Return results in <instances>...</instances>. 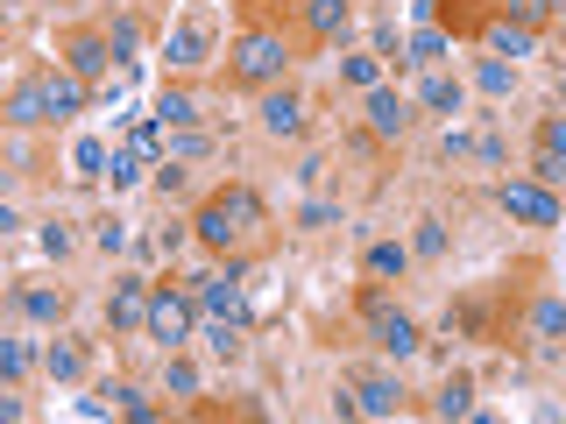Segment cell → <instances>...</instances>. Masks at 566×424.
<instances>
[{
	"label": "cell",
	"instance_id": "cell-26",
	"mask_svg": "<svg viewBox=\"0 0 566 424\" xmlns=\"http://www.w3.org/2000/svg\"><path fill=\"white\" fill-rule=\"evenodd\" d=\"M447 50H453V35H447V29H439V22H418V35H411V71H418V64L432 71L439 57H447Z\"/></svg>",
	"mask_w": 566,
	"mask_h": 424
},
{
	"label": "cell",
	"instance_id": "cell-36",
	"mask_svg": "<svg viewBox=\"0 0 566 424\" xmlns=\"http://www.w3.org/2000/svg\"><path fill=\"white\" fill-rule=\"evenodd\" d=\"M439 156H447V163H468V156H474V135L460 128V120H447V135H439Z\"/></svg>",
	"mask_w": 566,
	"mask_h": 424
},
{
	"label": "cell",
	"instance_id": "cell-21",
	"mask_svg": "<svg viewBox=\"0 0 566 424\" xmlns=\"http://www.w3.org/2000/svg\"><path fill=\"white\" fill-rule=\"evenodd\" d=\"M432 417H474V375H447V389L432 396Z\"/></svg>",
	"mask_w": 566,
	"mask_h": 424
},
{
	"label": "cell",
	"instance_id": "cell-32",
	"mask_svg": "<svg viewBox=\"0 0 566 424\" xmlns=\"http://www.w3.org/2000/svg\"><path fill=\"white\" fill-rule=\"evenodd\" d=\"M106 43H114V57H128V64H135V50H142V22H135V14H120V22L106 29Z\"/></svg>",
	"mask_w": 566,
	"mask_h": 424
},
{
	"label": "cell",
	"instance_id": "cell-5",
	"mask_svg": "<svg viewBox=\"0 0 566 424\" xmlns=\"http://www.w3.org/2000/svg\"><path fill=\"white\" fill-rule=\"evenodd\" d=\"M191 326H199V297H191V283H185V290L156 283V297H149V340H164V353H177V347L191 340Z\"/></svg>",
	"mask_w": 566,
	"mask_h": 424
},
{
	"label": "cell",
	"instance_id": "cell-7",
	"mask_svg": "<svg viewBox=\"0 0 566 424\" xmlns=\"http://www.w3.org/2000/svg\"><path fill=\"white\" fill-rule=\"evenodd\" d=\"M361 318L376 326V347L389 353V361H411V353L424 347V332H418V318H403V311H389L382 305V290H368L361 297Z\"/></svg>",
	"mask_w": 566,
	"mask_h": 424
},
{
	"label": "cell",
	"instance_id": "cell-2",
	"mask_svg": "<svg viewBox=\"0 0 566 424\" xmlns=\"http://www.w3.org/2000/svg\"><path fill=\"white\" fill-rule=\"evenodd\" d=\"M283 64H291L283 35L276 29H248L234 43V57H227V78L248 85V93H270V85H283Z\"/></svg>",
	"mask_w": 566,
	"mask_h": 424
},
{
	"label": "cell",
	"instance_id": "cell-4",
	"mask_svg": "<svg viewBox=\"0 0 566 424\" xmlns=\"http://www.w3.org/2000/svg\"><path fill=\"white\" fill-rule=\"evenodd\" d=\"M191 297H199L206 318H227V326H255V311H248V290H241V262H227V269L212 276H191Z\"/></svg>",
	"mask_w": 566,
	"mask_h": 424
},
{
	"label": "cell",
	"instance_id": "cell-35",
	"mask_svg": "<svg viewBox=\"0 0 566 424\" xmlns=\"http://www.w3.org/2000/svg\"><path fill=\"white\" fill-rule=\"evenodd\" d=\"M495 14H510V22H531V29H538L545 14H553V0H495Z\"/></svg>",
	"mask_w": 566,
	"mask_h": 424
},
{
	"label": "cell",
	"instance_id": "cell-14",
	"mask_svg": "<svg viewBox=\"0 0 566 424\" xmlns=\"http://www.w3.org/2000/svg\"><path fill=\"white\" fill-rule=\"evenodd\" d=\"M403 269H411V247H403V241H368L361 247V276L368 283H397Z\"/></svg>",
	"mask_w": 566,
	"mask_h": 424
},
{
	"label": "cell",
	"instance_id": "cell-1",
	"mask_svg": "<svg viewBox=\"0 0 566 424\" xmlns=\"http://www.w3.org/2000/svg\"><path fill=\"white\" fill-rule=\"evenodd\" d=\"M262 226V199L248 184H227L212 191V199L191 212V241L206 247V255H234V247H248V234Z\"/></svg>",
	"mask_w": 566,
	"mask_h": 424
},
{
	"label": "cell",
	"instance_id": "cell-38",
	"mask_svg": "<svg viewBox=\"0 0 566 424\" xmlns=\"http://www.w3.org/2000/svg\"><path fill=\"white\" fill-rule=\"evenodd\" d=\"M71 247H78V241H71V226H64V220H50V226H43V255H50V262H64Z\"/></svg>",
	"mask_w": 566,
	"mask_h": 424
},
{
	"label": "cell",
	"instance_id": "cell-9",
	"mask_svg": "<svg viewBox=\"0 0 566 424\" xmlns=\"http://www.w3.org/2000/svg\"><path fill=\"white\" fill-rule=\"evenodd\" d=\"M106 64H114V43H106V29H71V35H64V71H78L85 85H99Z\"/></svg>",
	"mask_w": 566,
	"mask_h": 424
},
{
	"label": "cell",
	"instance_id": "cell-20",
	"mask_svg": "<svg viewBox=\"0 0 566 424\" xmlns=\"http://www.w3.org/2000/svg\"><path fill=\"white\" fill-rule=\"evenodd\" d=\"M206 50H212V35H206V22H177L170 29V64H206Z\"/></svg>",
	"mask_w": 566,
	"mask_h": 424
},
{
	"label": "cell",
	"instance_id": "cell-11",
	"mask_svg": "<svg viewBox=\"0 0 566 424\" xmlns=\"http://www.w3.org/2000/svg\"><path fill=\"white\" fill-rule=\"evenodd\" d=\"M262 135L305 141V99H297L291 85H270V93H262Z\"/></svg>",
	"mask_w": 566,
	"mask_h": 424
},
{
	"label": "cell",
	"instance_id": "cell-12",
	"mask_svg": "<svg viewBox=\"0 0 566 424\" xmlns=\"http://www.w3.org/2000/svg\"><path fill=\"white\" fill-rule=\"evenodd\" d=\"M35 78H43L50 120H71V114H85V106H93V85H85L78 71H35Z\"/></svg>",
	"mask_w": 566,
	"mask_h": 424
},
{
	"label": "cell",
	"instance_id": "cell-25",
	"mask_svg": "<svg viewBox=\"0 0 566 424\" xmlns=\"http://www.w3.org/2000/svg\"><path fill=\"white\" fill-rule=\"evenodd\" d=\"M43 368H50V382H78V375H85V347H78V340H50Z\"/></svg>",
	"mask_w": 566,
	"mask_h": 424
},
{
	"label": "cell",
	"instance_id": "cell-15",
	"mask_svg": "<svg viewBox=\"0 0 566 424\" xmlns=\"http://www.w3.org/2000/svg\"><path fill=\"white\" fill-rule=\"evenodd\" d=\"M297 14H305V35H318V43H340L347 22H354V8H347V0H305Z\"/></svg>",
	"mask_w": 566,
	"mask_h": 424
},
{
	"label": "cell",
	"instance_id": "cell-37",
	"mask_svg": "<svg viewBox=\"0 0 566 424\" xmlns=\"http://www.w3.org/2000/svg\"><path fill=\"white\" fill-rule=\"evenodd\" d=\"M170 396H199V368L185 361V347L170 353Z\"/></svg>",
	"mask_w": 566,
	"mask_h": 424
},
{
	"label": "cell",
	"instance_id": "cell-6",
	"mask_svg": "<svg viewBox=\"0 0 566 424\" xmlns=\"http://www.w3.org/2000/svg\"><path fill=\"white\" fill-rule=\"evenodd\" d=\"M149 297L156 283L142 269H114V290H106V326L114 332H149Z\"/></svg>",
	"mask_w": 566,
	"mask_h": 424
},
{
	"label": "cell",
	"instance_id": "cell-10",
	"mask_svg": "<svg viewBox=\"0 0 566 424\" xmlns=\"http://www.w3.org/2000/svg\"><path fill=\"white\" fill-rule=\"evenodd\" d=\"M347 389H354V403H361V417H397L403 411V382L389 375V368H361Z\"/></svg>",
	"mask_w": 566,
	"mask_h": 424
},
{
	"label": "cell",
	"instance_id": "cell-41",
	"mask_svg": "<svg viewBox=\"0 0 566 424\" xmlns=\"http://www.w3.org/2000/svg\"><path fill=\"white\" fill-rule=\"evenodd\" d=\"M297 226H305V234H318V226H340V205H305V212H297Z\"/></svg>",
	"mask_w": 566,
	"mask_h": 424
},
{
	"label": "cell",
	"instance_id": "cell-31",
	"mask_svg": "<svg viewBox=\"0 0 566 424\" xmlns=\"http://www.w3.org/2000/svg\"><path fill=\"white\" fill-rule=\"evenodd\" d=\"M170 156L177 163H199V156H212V141L199 128H170Z\"/></svg>",
	"mask_w": 566,
	"mask_h": 424
},
{
	"label": "cell",
	"instance_id": "cell-28",
	"mask_svg": "<svg viewBox=\"0 0 566 424\" xmlns=\"http://www.w3.org/2000/svg\"><path fill=\"white\" fill-rule=\"evenodd\" d=\"M106 163H114V149H106V141H93V135L71 149V170H78V177H106Z\"/></svg>",
	"mask_w": 566,
	"mask_h": 424
},
{
	"label": "cell",
	"instance_id": "cell-43",
	"mask_svg": "<svg viewBox=\"0 0 566 424\" xmlns=\"http://www.w3.org/2000/svg\"><path fill=\"white\" fill-rule=\"evenodd\" d=\"M333 417H340V424H354V417H361V403H354V389H340V396H333Z\"/></svg>",
	"mask_w": 566,
	"mask_h": 424
},
{
	"label": "cell",
	"instance_id": "cell-44",
	"mask_svg": "<svg viewBox=\"0 0 566 424\" xmlns=\"http://www.w3.org/2000/svg\"><path fill=\"white\" fill-rule=\"evenodd\" d=\"M559 106H566V71H559Z\"/></svg>",
	"mask_w": 566,
	"mask_h": 424
},
{
	"label": "cell",
	"instance_id": "cell-22",
	"mask_svg": "<svg viewBox=\"0 0 566 424\" xmlns=\"http://www.w3.org/2000/svg\"><path fill=\"white\" fill-rule=\"evenodd\" d=\"M474 93H482V99H510V93H517V71H510L503 57H474Z\"/></svg>",
	"mask_w": 566,
	"mask_h": 424
},
{
	"label": "cell",
	"instance_id": "cell-23",
	"mask_svg": "<svg viewBox=\"0 0 566 424\" xmlns=\"http://www.w3.org/2000/svg\"><path fill=\"white\" fill-rule=\"evenodd\" d=\"M524 332H531V340H559V332H566V305H559V297H531Z\"/></svg>",
	"mask_w": 566,
	"mask_h": 424
},
{
	"label": "cell",
	"instance_id": "cell-8",
	"mask_svg": "<svg viewBox=\"0 0 566 424\" xmlns=\"http://www.w3.org/2000/svg\"><path fill=\"white\" fill-rule=\"evenodd\" d=\"M361 114H368V135H376V141L411 135V99H403L397 85H376V93H361Z\"/></svg>",
	"mask_w": 566,
	"mask_h": 424
},
{
	"label": "cell",
	"instance_id": "cell-33",
	"mask_svg": "<svg viewBox=\"0 0 566 424\" xmlns=\"http://www.w3.org/2000/svg\"><path fill=\"white\" fill-rule=\"evenodd\" d=\"M142 170H149V163H142L135 149H114V163H106V184H114V191H128V184H135Z\"/></svg>",
	"mask_w": 566,
	"mask_h": 424
},
{
	"label": "cell",
	"instance_id": "cell-34",
	"mask_svg": "<svg viewBox=\"0 0 566 424\" xmlns=\"http://www.w3.org/2000/svg\"><path fill=\"white\" fill-rule=\"evenodd\" d=\"M538 149H545V156H559V163H566V106H559V114H545V120H538Z\"/></svg>",
	"mask_w": 566,
	"mask_h": 424
},
{
	"label": "cell",
	"instance_id": "cell-27",
	"mask_svg": "<svg viewBox=\"0 0 566 424\" xmlns=\"http://www.w3.org/2000/svg\"><path fill=\"white\" fill-rule=\"evenodd\" d=\"M106 403H114L120 417H135V424H156V403L142 396V389H128V382H106Z\"/></svg>",
	"mask_w": 566,
	"mask_h": 424
},
{
	"label": "cell",
	"instance_id": "cell-40",
	"mask_svg": "<svg viewBox=\"0 0 566 424\" xmlns=\"http://www.w3.org/2000/svg\"><path fill=\"white\" fill-rule=\"evenodd\" d=\"M156 191H164V199H177V191H185V163H177V156H164V163H156Z\"/></svg>",
	"mask_w": 566,
	"mask_h": 424
},
{
	"label": "cell",
	"instance_id": "cell-24",
	"mask_svg": "<svg viewBox=\"0 0 566 424\" xmlns=\"http://www.w3.org/2000/svg\"><path fill=\"white\" fill-rule=\"evenodd\" d=\"M156 120H164V128H199V99H191L185 85H164V99H156Z\"/></svg>",
	"mask_w": 566,
	"mask_h": 424
},
{
	"label": "cell",
	"instance_id": "cell-29",
	"mask_svg": "<svg viewBox=\"0 0 566 424\" xmlns=\"http://www.w3.org/2000/svg\"><path fill=\"white\" fill-rule=\"evenodd\" d=\"M29 368H35V347H29V340H0V375H8V382H22Z\"/></svg>",
	"mask_w": 566,
	"mask_h": 424
},
{
	"label": "cell",
	"instance_id": "cell-30",
	"mask_svg": "<svg viewBox=\"0 0 566 424\" xmlns=\"http://www.w3.org/2000/svg\"><path fill=\"white\" fill-rule=\"evenodd\" d=\"M411 255H447V220H418V234H411Z\"/></svg>",
	"mask_w": 566,
	"mask_h": 424
},
{
	"label": "cell",
	"instance_id": "cell-17",
	"mask_svg": "<svg viewBox=\"0 0 566 424\" xmlns=\"http://www.w3.org/2000/svg\"><path fill=\"white\" fill-rule=\"evenodd\" d=\"M14 305H22V318H35V326H64V311H71L57 283H29V290L14 297Z\"/></svg>",
	"mask_w": 566,
	"mask_h": 424
},
{
	"label": "cell",
	"instance_id": "cell-16",
	"mask_svg": "<svg viewBox=\"0 0 566 424\" xmlns=\"http://www.w3.org/2000/svg\"><path fill=\"white\" fill-rule=\"evenodd\" d=\"M418 106H432V114L460 120V106H468V85L447 78V71H424V78H418Z\"/></svg>",
	"mask_w": 566,
	"mask_h": 424
},
{
	"label": "cell",
	"instance_id": "cell-45",
	"mask_svg": "<svg viewBox=\"0 0 566 424\" xmlns=\"http://www.w3.org/2000/svg\"><path fill=\"white\" fill-rule=\"evenodd\" d=\"M559 64H566V29H559Z\"/></svg>",
	"mask_w": 566,
	"mask_h": 424
},
{
	"label": "cell",
	"instance_id": "cell-13",
	"mask_svg": "<svg viewBox=\"0 0 566 424\" xmlns=\"http://www.w3.org/2000/svg\"><path fill=\"white\" fill-rule=\"evenodd\" d=\"M482 43L495 50V57H531V50H538V29H531V22H510V14H489Z\"/></svg>",
	"mask_w": 566,
	"mask_h": 424
},
{
	"label": "cell",
	"instance_id": "cell-19",
	"mask_svg": "<svg viewBox=\"0 0 566 424\" xmlns=\"http://www.w3.org/2000/svg\"><path fill=\"white\" fill-rule=\"evenodd\" d=\"M382 57H376V50H347V57H340V85H354V93H376V85H382Z\"/></svg>",
	"mask_w": 566,
	"mask_h": 424
},
{
	"label": "cell",
	"instance_id": "cell-18",
	"mask_svg": "<svg viewBox=\"0 0 566 424\" xmlns=\"http://www.w3.org/2000/svg\"><path fill=\"white\" fill-rule=\"evenodd\" d=\"M35 120H50V99H43V78H22L8 93V128H35Z\"/></svg>",
	"mask_w": 566,
	"mask_h": 424
},
{
	"label": "cell",
	"instance_id": "cell-39",
	"mask_svg": "<svg viewBox=\"0 0 566 424\" xmlns=\"http://www.w3.org/2000/svg\"><path fill=\"white\" fill-rule=\"evenodd\" d=\"M99 255H128V226H120V220H99Z\"/></svg>",
	"mask_w": 566,
	"mask_h": 424
},
{
	"label": "cell",
	"instance_id": "cell-42",
	"mask_svg": "<svg viewBox=\"0 0 566 424\" xmlns=\"http://www.w3.org/2000/svg\"><path fill=\"white\" fill-rule=\"evenodd\" d=\"M474 156H482V163H503L510 149H503V135H495V128H482V141H474Z\"/></svg>",
	"mask_w": 566,
	"mask_h": 424
},
{
	"label": "cell",
	"instance_id": "cell-3",
	"mask_svg": "<svg viewBox=\"0 0 566 424\" xmlns=\"http://www.w3.org/2000/svg\"><path fill=\"white\" fill-rule=\"evenodd\" d=\"M495 212H510L517 226H559L566 220L559 191L538 184V177H503V184H495Z\"/></svg>",
	"mask_w": 566,
	"mask_h": 424
}]
</instances>
